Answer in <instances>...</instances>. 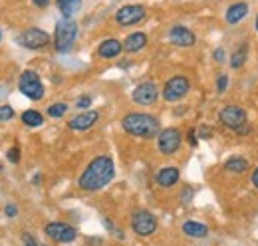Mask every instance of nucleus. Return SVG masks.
Returning a JSON list of instances; mask_svg holds the SVG:
<instances>
[{
  "label": "nucleus",
  "mask_w": 258,
  "mask_h": 246,
  "mask_svg": "<svg viewBox=\"0 0 258 246\" xmlns=\"http://www.w3.org/2000/svg\"><path fill=\"white\" fill-rule=\"evenodd\" d=\"M115 175V167H113V161L111 157L107 155H99L94 161H90V165L84 169V173L80 175V189L82 191H88V193H94L103 189L105 184L111 183Z\"/></svg>",
  "instance_id": "f257e3e1"
},
{
  "label": "nucleus",
  "mask_w": 258,
  "mask_h": 246,
  "mask_svg": "<svg viewBox=\"0 0 258 246\" xmlns=\"http://www.w3.org/2000/svg\"><path fill=\"white\" fill-rule=\"evenodd\" d=\"M121 127L125 133L141 139H153L159 135V119L149 113H127L121 119Z\"/></svg>",
  "instance_id": "f03ea898"
},
{
  "label": "nucleus",
  "mask_w": 258,
  "mask_h": 246,
  "mask_svg": "<svg viewBox=\"0 0 258 246\" xmlns=\"http://www.w3.org/2000/svg\"><path fill=\"white\" fill-rule=\"evenodd\" d=\"M76 36H78V24L74 20H60L56 24V30H54V48L58 52H70L74 42H76Z\"/></svg>",
  "instance_id": "7ed1b4c3"
},
{
  "label": "nucleus",
  "mask_w": 258,
  "mask_h": 246,
  "mask_svg": "<svg viewBox=\"0 0 258 246\" xmlns=\"http://www.w3.org/2000/svg\"><path fill=\"white\" fill-rule=\"evenodd\" d=\"M219 119H221V123L225 127L236 131V133H242L244 135V133L250 131V127L246 125V121H248L246 111L242 107H238V105H226V107H223L221 113H219Z\"/></svg>",
  "instance_id": "20e7f679"
},
{
  "label": "nucleus",
  "mask_w": 258,
  "mask_h": 246,
  "mask_svg": "<svg viewBox=\"0 0 258 246\" xmlns=\"http://www.w3.org/2000/svg\"><path fill=\"white\" fill-rule=\"evenodd\" d=\"M18 90L24 93L28 99L40 101L44 97V84L40 80V76L34 70H24L18 78Z\"/></svg>",
  "instance_id": "39448f33"
},
{
  "label": "nucleus",
  "mask_w": 258,
  "mask_h": 246,
  "mask_svg": "<svg viewBox=\"0 0 258 246\" xmlns=\"http://www.w3.org/2000/svg\"><path fill=\"white\" fill-rule=\"evenodd\" d=\"M131 228L139 236H151L157 230V218L149 211H135L131 215Z\"/></svg>",
  "instance_id": "423d86ee"
},
{
  "label": "nucleus",
  "mask_w": 258,
  "mask_h": 246,
  "mask_svg": "<svg viewBox=\"0 0 258 246\" xmlns=\"http://www.w3.org/2000/svg\"><path fill=\"white\" fill-rule=\"evenodd\" d=\"M44 232H46V236L50 238V240H54V242H74L76 240V236H78V230L72 226V224H66V222H48L46 226H44Z\"/></svg>",
  "instance_id": "0eeeda50"
},
{
  "label": "nucleus",
  "mask_w": 258,
  "mask_h": 246,
  "mask_svg": "<svg viewBox=\"0 0 258 246\" xmlns=\"http://www.w3.org/2000/svg\"><path fill=\"white\" fill-rule=\"evenodd\" d=\"M189 90H191L189 80L185 76H175V78H171L165 84L163 97H165V101H179V99H183L189 93Z\"/></svg>",
  "instance_id": "6e6552de"
},
{
  "label": "nucleus",
  "mask_w": 258,
  "mask_h": 246,
  "mask_svg": "<svg viewBox=\"0 0 258 246\" xmlns=\"http://www.w3.org/2000/svg\"><path fill=\"white\" fill-rule=\"evenodd\" d=\"M16 40H18L20 46H24L28 50H40V48H44V46L50 44L48 32L40 30V28H28V30H24L22 34H18Z\"/></svg>",
  "instance_id": "1a4fd4ad"
},
{
  "label": "nucleus",
  "mask_w": 258,
  "mask_h": 246,
  "mask_svg": "<svg viewBox=\"0 0 258 246\" xmlns=\"http://www.w3.org/2000/svg\"><path fill=\"white\" fill-rule=\"evenodd\" d=\"M143 18H145V6H141V4H127V6L119 8L115 14V20L119 26H133V24L141 22Z\"/></svg>",
  "instance_id": "9d476101"
},
{
  "label": "nucleus",
  "mask_w": 258,
  "mask_h": 246,
  "mask_svg": "<svg viewBox=\"0 0 258 246\" xmlns=\"http://www.w3.org/2000/svg\"><path fill=\"white\" fill-rule=\"evenodd\" d=\"M181 147V131L175 127L159 131V151L163 155H173Z\"/></svg>",
  "instance_id": "9b49d317"
},
{
  "label": "nucleus",
  "mask_w": 258,
  "mask_h": 246,
  "mask_svg": "<svg viewBox=\"0 0 258 246\" xmlns=\"http://www.w3.org/2000/svg\"><path fill=\"white\" fill-rule=\"evenodd\" d=\"M131 97L139 105H153L157 101V97H159V92H157V86L153 82H143L133 90Z\"/></svg>",
  "instance_id": "f8f14e48"
},
{
  "label": "nucleus",
  "mask_w": 258,
  "mask_h": 246,
  "mask_svg": "<svg viewBox=\"0 0 258 246\" xmlns=\"http://www.w3.org/2000/svg\"><path fill=\"white\" fill-rule=\"evenodd\" d=\"M169 42L175 46H181V48H189V46H195L197 38L193 32L185 26H173L169 30Z\"/></svg>",
  "instance_id": "ddd939ff"
},
{
  "label": "nucleus",
  "mask_w": 258,
  "mask_h": 246,
  "mask_svg": "<svg viewBox=\"0 0 258 246\" xmlns=\"http://www.w3.org/2000/svg\"><path fill=\"white\" fill-rule=\"evenodd\" d=\"M97 119H99V113H97V111H84V113L72 117V119L68 121V127L74 129V131H88L90 127L96 125Z\"/></svg>",
  "instance_id": "4468645a"
},
{
  "label": "nucleus",
  "mask_w": 258,
  "mask_h": 246,
  "mask_svg": "<svg viewBox=\"0 0 258 246\" xmlns=\"http://www.w3.org/2000/svg\"><path fill=\"white\" fill-rule=\"evenodd\" d=\"M121 50H123V46H121L119 40H115V38H107V40H103V42L99 44V48H97V56L103 58V60H113V58H117V56L121 54Z\"/></svg>",
  "instance_id": "2eb2a0df"
},
{
  "label": "nucleus",
  "mask_w": 258,
  "mask_h": 246,
  "mask_svg": "<svg viewBox=\"0 0 258 246\" xmlns=\"http://www.w3.org/2000/svg\"><path fill=\"white\" fill-rule=\"evenodd\" d=\"M145 44H147V34L145 32H135V34H129L121 46H123L125 52L133 54V52H139L141 48H145Z\"/></svg>",
  "instance_id": "dca6fc26"
},
{
  "label": "nucleus",
  "mask_w": 258,
  "mask_h": 246,
  "mask_svg": "<svg viewBox=\"0 0 258 246\" xmlns=\"http://www.w3.org/2000/svg\"><path fill=\"white\" fill-rule=\"evenodd\" d=\"M179 177H181V173H179L177 167H165L157 173V183L163 189H169V187L179 183Z\"/></svg>",
  "instance_id": "f3484780"
},
{
  "label": "nucleus",
  "mask_w": 258,
  "mask_h": 246,
  "mask_svg": "<svg viewBox=\"0 0 258 246\" xmlns=\"http://www.w3.org/2000/svg\"><path fill=\"white\" fill-rule=\"evenodd\" d=\"M246 14H248V4L246 2H236L226 10V22L228 24H238Z\"/></svg>",
  "instance_id": "a211bd4d"
},
{
  "label": "nucleus",
  "mask_w": 258,
  "mask_h": 246,
  "mask_svg": "<svg viewBox=\"0 0 258 246\" xmlns=\"http://www.w3.org/2000/svg\"><path fill=\"white\" fill-rule=\"evenodd\" d=\"M183 232L191 238H205L209 234V226L203 222H197V220H187L183 224Z\"/></svg>",
  "instance_id": "6ab92c4d"
},
{
  "label": "nucleus",
  "mask_w": 258,
  "mask_h": 246,
  "mask_svg": "<svg viewBox=\"0 0 258 246\" xmlns=\"http://www.w3.org/2000/svg\"><path fill=\"white\" fill-rule=\"evenodd\" d=\"M225 169L228 173H234V175H240L248 169V161L244 157H230L225 163Z\"/></svg>",
  "instance_id": "aec40b11"
},
{
  "label": "nucleus",
  "mask_w": 258,
  "mask_h": 246,
  "mask_svg": "<svg viewBox=\"0 0 258 246\" xmlns=\"http://www.w3.org/2000/svg\"><path fill=\"white\" fill-rule=\"evenodd\" d=\"M58 6H60V12H62V16L68 18V20H72V16L80 10V6H82V0H58Z\"/></svg>",
  "instance_id": "412c9836"
},
{
  "label": "nucleus",
  "mask_w": 258,
  "mask_h": 246,
  "mask_svg": "<svg viewBox=\"0 0 258 246\" xmlns=\"http://www.w3.org/2000/svg\"><path fill=\"white\" fill-rule=\"evenodd\" d=\"M22 123L28 125V127H40L44 123V115L40 111H36V109H26L22 113Z\"/></svg>",
  "instance_id": "4be33fe9"
},
{
  "label": "nucleus",
  "mask_w": 258,
  "mask_h": 246,
  "mask_svg": "<svg viewBox=\"0 0 258 246\" xmlns=\"http://www.w3.org/2000/svg\"><path fill=\"white\" fill-rule=\"evenodd\" d=\"M246 52H248V48H246V44H242V46L232 54V58H230V66H232V68H240V66L246 61Z\"/></svg>",
  "instance_id": "5701e85b"
},
{
  "label": "nucleus",
  "mask_w": 258,
  "mask_h": 246,
  "mask_svg": "<svg viewBox=\"0 0 258 246\" xmlns=\"http://www.w3.org/2000/svg\"><path fill=\"white\" fill-rule=\"evenodd\" d=\"M66 111H68V105H66V103H54V105L48 107V115H50V117H56V119L62 117Z\"/></svg>",
  "instance_id": "b1692460"
},
{
  "label": "nucleus",
  "mask_w": 258,
  "mask_h": 246,
  "mask_svg": "<svg viewBox=\"0 0 258 246\" xmlns=\"http://www.w3.org/2000/svg\"><path fill=\"white\" fill-rule=\"evenodd\" d=\"M14 117V109L10 105H0V121H10Z\"/></svg>",
  "instance_id": "393cba45"
},
{
  "label": "nucleus",
  "mask_w": 258,
  "mask_h": 246,
  "mask_svg": "<svg viewBox=\"0 0 258 246\" xmlns=\"http://www.w3.org/2000/svg\"><path fill=\"white\" fill-rule=\"evenodd\" d=\"M6 159H8L10 163H18V161H20V149H18V147L8 149V151H6Z\"/></svg>",
  "instance_id": "a878e982"
},
{
  "label": "nucleus",
  "mask_w": 258,
  "mask_h": 246,
  "mask_svg": "<svg viewBox=\"0 0 258 246\" xmlns=\"http://www.w3.org/2000/svg\"><path fill=\"white\" fill-rule=\"evenodd\" d=\"M226 88H228V78H226V76H221V78L217 80V92L225 93Z\"/></svg>",
  "instance_id": "bb28decb"
},
{
  "label": "nucleus",
  "mask_w": 258,
  "mask_h": 246,
  "mask_svg": "<svg viewBox=\"0 0 258 246\" xmlns=\"http://www.w3.org/2000/svg\"><path fill=\"white\" fill-rule=\"evenodd\" d=\"M78 107H82V109H88L90 105H92V97L90 95H82L80 99H78V103H76Z\"/></svg>",
  "instance_id": "cd10ccee"
},
{
  "label": "nucleus",
  "mask_w": 258,
  "mask_h": 246,
  "mask_svg": "<svg viewBox=\"0 0 258 246\" xmlns=\"http://www.w3.org/2000/svg\"><path fill=\"white\" fill-rule=\"evenodd\" d=\"M4 213H6V216H10V218H14V216L18 215V207H16L14 203H8V205L4 207Z\"/></svg>",
  "instance_id": "c85d7f7f"
},
{
  "label": "nucleus",
  "mask_w": 258,
  "mask_h": 246,
  "mask_svg": "<svg viewBox=\"0 0 258 246\" xmlns=\"http://www.w3.org/2000/svg\"><path fill=\"white\" fill-rule=\"evenodd\" d=\"M22 244L24 246H40L36 240H34L32 234H22Z\"/></svg>",
  "instance_id": "c756f323"
},
{
  "label": "nucleus",
  "mask_w": 258,
  "mask_h": 246,
  "mask_svg": "<svg viewBox=\"0 0 258 246\" xmlns=\"http://www.w3.org/2000/svg\"><path fill=\"white\" fill-rule=\"evenodd\" d=\"M211 133H213L211 127H201V129H199V137H201V139H211Z\"/></svg>",
  "instance_id": "7c9ffc66"
},
{
  "label": "nucleus",
  "mask_w": 258,
  "mask_h": 246,
  "mask_svg": "<svg viewBox=\"0 0 258 246\" xmlns=\"http://www.w3.org/2000/svg\"><path fill=\"white\" fill-rule=\"evenodd\" d=\"M215 60L225 61V50H223V48H217V50H215Z\"/></svg>",
  "instance_id": "2f4dec72"
},
{
  "label": "nucleus",
  "mask_w": 258,
  "mask_h": 246,
  "mask_svg": "<svg viewBox=\"0 0 258 246\" xmlns=\"http://www.w3.org/2000/svg\"><path fill=\"white\" fill-rule=\"evenodd\" d=\"M189 143H191V145H197V131H189Z\"/></svg>",
  "instance_id": "473e14b6"
},
{
  "label": "nucleus",
  "mask_w": 258,
  "mask_h": 246,
  "mask_svg": "<svg viewBox=\"0 0 258 246\" xmlns=\"http://www.w3.org/2000/svg\"><path fill=\"white\" fill-rule=\"evenodd\" d=\"M34 4H36V6H40V8H44V6H48V4H50V0H34Z\"/></svg>",
  "instance_id": "72a5a7b5"
},
{
  "label": "nucleus",
  "mask_w": 258,
  "mask_h": 246,
  "mask_svg": "<svg viewBox=\"0 0 258 246\" xmlns=\"http://www.w3.org/2000/svg\"><path fill=\"white\" fill-rule=\"evenodd\" d=\"M252 183H254V187L258 189V169L254 171V173H252Z\"/></svg>",
  "instance_id": "f704fd0d"
},
{
  "label": "nucleus",
  "mask_w": 258,
  "mask_h": 246,
  "mask_svg": "<svg viewBox=\"0 0 258 246\" xmlns=\"http://www.w3.org/2000/svg\"><path fill=\"white\" fill-rule=\"evenodd\" d=\"M40 181H42V175H36L34 177V184H40Z\"/></svg>",
  "instance_id": "c9c22d12"
},
{
  "label": "nucleus",
  "mask_w": 258,
  "mask_h": 246,
  "mask_svg": "<svg viewBox=\"0 0 258 246\" xmlns=\"http://www.w3.org/2000/svg\"><path fill=\"white\" fill-rule=\"evenodd\" d=\"M256 30H258V16H256Z\"/></svg>",
  "instance_id": "e433bc0d"
},
{
  "label": "nucleus",
  "mask_w": 258,
  "mask_h": 246,
  "mask_svg": "<svg viewBox=\"0 0 258 246\" xmlns=\"http://www.w3.org/2000/svg\"><path fill=\"white\" fill-rule=\"evenodd\" d=\"M0 171H2V163H0Z\"/></svg>",
  "instance_id": "4c0bfd02"
},
{
  "label": "nucleus",
  "mask_w": 258,
  "mask_h": 246,
  "mask_svg": "<svg viewBox=\"0 0 258 246\" xmlns=\"http://www.w3.org/2000/svg\"><path fill=\"white\" fill-rule=\"evenodd\" d=\"M0 40H2V32H0Z\"/></svg>",
  "instance_id": "58836bf2"
}]
</instances>
